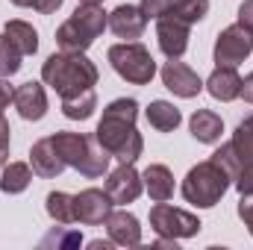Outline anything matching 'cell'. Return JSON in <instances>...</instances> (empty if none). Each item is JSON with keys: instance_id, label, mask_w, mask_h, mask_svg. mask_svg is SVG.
Wrapping results in <instances>:
<instances>
[{"instance_id": "277c9868", "label": "cell", "mask_w": 253, "mask_h": 250, "mask_svg": "<svg viewBox=\"0 0 253 250\" xmlns=\"http://www.w3.org/2000/svg\"><path fill=\"white\" fill-rule=\"evenodd\" d=\"M106 27H109V15L103 12V6L80 3L77 12L56 30V44L59 50H68V53H85Z\"/></svg>"}, {"instance_id": "8992f818", "label": "cell", "mask_w": 253, "mask_h": 250, "mask_svg": "<svg viewBox=\"0 0 253 250\" xmlns=\"http://www.w3.org/2000/svg\"><path fill=\"white\" fill-rule=\"evenodd\" d=\"M109 65L112 71L132 83V85H147L153 77H156V62L150 56V50L141 44V42H121V44H112L109 47Z\"/></svg>"}, {"instance_id": "8fae6325", "label": "cell", "mask_w": 253, "mask_h": 250, "mask_svg": "<svg viewBox=\"0 0 253 250\" xmlns=\"http://www.w3.org/2000/svg\"><path fill=\"white\" fill-rule=\"evenodd\" d=\"M106 194L115 206H126V203H135L138 194L144 191V183H141V174L132 168V165H118L109 177H106Z\"/></svg>"}, {"instance_id": "4316f807", "label": "cell", "mask_w": 253, "mask_h": 250, "mask_svg": "<svg viewBox=\"0 0 253 250\" xmlns=\"http://www.w3.org/2000/svg\"><path fill=\"white\" fill-rule=\"evenodd\" d=\"M21 59H24V53L12 44V39L6 36V33H0V77H15L18 71H21Z\"/></svg>"}, {"instance_id": "7a4b0ae2", "label": "cell", "mask_w": 253, "mask_h": 250, "mask_svg": "<svg viewBox=\"0 0 253 250\" xmlns=\"http://www.w3.org/2000/svg\"><path fill=\"white\" fill-rule=\"evenodd\" d=\"M97 80H100V71L85 53L59 50V53L47 56L42 65V83L50 85L59 97H71L85 88H94Z\"/></svg>"}, {"instance_id": "603a6c76", "label": "cell", "mask_w": 253, "mask_h": 250, "mask_svg": "<svg viewBox=\"0 0 253 250\" xmlns=\"http://www.w3.org/2000/svg\"><path fill=\"white\" fill-rule=\"evenodd\" d=\"M97 109V94L94 88H85L80 94H71V97H62V115L71 118V121H88Z\"/></svg>"}, {"instance_id": "ab89813d", "label": "cell", "mask_w": 253, "mask_h": 250, "mask_svg": "<svg viewBox=\"0 0 253 250\" xmlns=\"http://www.w3.org/2000/svg\"><path fill=\"white\" fill-rule=\"evenodd\" d=\"M6 162H9V156H3V153H0V168H3Z\"/></svg>"}, {"instance_id": "e0dca14e", "label": "cell", "mask_w": 253, "mask_h": 250, "mask_svg": "<svg viewBox=\"0 0 253 250\" xmlns=\"http://www.w3.org/2000/svg\"><path fill=\"white\" fill-rule=\"evenodd\" d=\"M203 85H206V91H209L215 100H221V103H230V100L242 97V77L236 74V68H227V65H218V68L209 74V80H206Z\"/></svg>"}, {"instance_id": "d6a6232c", "label": "cell", "mask_w": 253, "mask_h": 250, "mask_svg": "<svg viewBox=\"0 0 253 250\" xmlns=\"http://www.w3.org/2000/svg\"><path fill=\"white\" fill-rule=\"evenodd\" d=\"M233 186L239 188L242 194H245V191H253V165H242V171L236 174Z\"/></svg>"}, {"instance_id": "2e32d148", "label": "cell", "mask_w": 253, "mask_h": 250, "mask_svg": "<svg viewBox=\"0 0 253 250\" xmlns=\"http://www.w3.org/2000/svg\"><path fill=\"white\" fill-rule=\"evenodd\" d=\"M106 224V233H109V239L118 245V248H138L141 245V224H138V218L132 215V212H109V218L103 221Z\"/></svg>"}, {"instance_id": "8d00e7d4", "label": "cell", "mask_w": 253, "mask_h": 250, "mask_svg": "<svg viewBox=\"0 0 253 250\" xmlns=\"http://www.w3.org/2000/svg\"><path fill=\"white\" fill-rule=\"evenodd\" d=\"M242 97H245L248 103H253V71L242 80Z\"/></svg>"}, {"instance_id": "44dd1931", "label": "cell", "mask_w": 253, "mask_h": 250, "mask_svg": "<svg viewBox=\"0 0 253 250\" xmlns=\"http://www.w3.org/2000/svg\"><path fill=\"white\" fill-rule=\"evenodd\" d=\"M33 168L27 162H6L3 165V174H0V191L3 194H21L27 191L33 183Z\"/></svg>"}, {"instance_id": "d590c367", "label": "cell", "mask_w": 253, "mask_h": 250, "mask_svg": "<svg viewBox=\"0 0 253 250\" xmlns=\"http://www.w3.org/2000/svg\"><path fill=\"white\" fill-rule=\"evenodd\" d=\"M9 138H12V129H9V121L0 115V153L9 156Z\"/></svg>"}, {"instance_id": "cb8c5ba5", "label": "cell", "mask_w": 253, "mask_h": 250, "mask_svg": "<svg viewBox=\"0 0 253 250\" xmlns=\"http://www.w3.org/2000/svg\"><path fill=\"white\" fill-rule=\"evenodd\" d=\"M44 209L56 224H74L77 221V206H74V194L68 191H50L44 197Z\"/></svg>"}, {"instance_id": "5b68a950", "label": "cell", "mask_w": 253, "mask_h": 250, "mask_svg": "<svg viewBox=\"0 0 253 250\" xmlns=\"http://www.w3.org/2000/svg\"><path fill=\"white\" fill-rule=\"evenodd\" d=\"M233 186V180L212 162H197L194 168H189L186 180H183V197L191 206H200V209H212L215 203H221V197L227 194V188Z\"/></svg>"}, {"instance_id": "f546056e", "label": "cell", "mask_w": 253, "mask_h": 250, "mask_svg": "<svg viewBox=\"0 0 253 250\" xmlns=\"http://www.w3.org/2000/svg\"><path fill=\"white\" fill-rule=\"evenodd\" d=\"M138 9H141L144 18L150 21V18H162V15H168V12L174 9V0H141Z\"/></svg>"}, {"instance_id": "484cf974", "label": "cell", "mask_w": 253, "mask_h": 250, "mask_svg": "<svg viewBox=\"0 0 253 250\" xmlns=\"http://www.w3.org/2000/svg\"><path fill=\"white\" fill-rule=\"evenodd\" d=\"M230 144H233V150H236V156H239L242 165H253V115H248L245 121H239Z\"/></svg>"}, {"instance_id": "d4e9b609", "label": "cell", "mask_w": 253, "mask_h": 250, "mask_svg": "<svg viewBox=\"0 0 253 250\" xmlns=\"http://www.w3.org/2000/svg\"><path fill=\"white\" fill-rule=\"evenodd\" d=\"M83 245V236H80V230H74V227H50L47 233H44V239L39 242V248L42 250H77Z\"/></svg>"}, {"instance_id": "83f0119b", "label": "cell", "mask_w": 253, "mask_h": 250, "mask_svg": "<svg viewBox=\"0 0 253 250\" xmlns=\"http://www.w3.org/2000/svg\"><path fill=\"white\" fill-rule=\"evenodd\" d=\"M177 18H183L186 24H197L209 15V0H174V9H171Z\"/></svg>"}, {"instance_id": "30bf717a", "label": "cell", "mask_w": 253, "mask_h": 250, "mask_svg": "<svg viewBox=\"0 0 253 250\" xmlns=\"http://www.w3.org/2000/svg\"><path fill=\"white\" fill-rule=\"evenodd\" d=\"M74 206H77V221L85 227H97L109 218L112 212V200L106 194V188H83L80 194H74Z\"/></svg>"}, {"instance_id": "4fadbf2b", "label": "cell", "mask_w": 253, "mask_h": 250, "mask_svg": "<svg viewBox=\"0 0 253 250\" xmlns=\"http://www.w3.org/2000/svg\"><path fill=\"white\" fill-rule=\"evenodd\" d=\"M12 103H15V109L24 121H42L47 115V91H44L42 83L30 80V83L18 85L15 94H12Z\"/></svg>"}, {"instance_id": "ffe728a7", "label": "cell", "mask_w": 253, "mask_h": 250, "mask_svg": "<svg viewBox=\"0 0 253 250\" xmlns=\"http://www.w3.org/2000/svg\"><path fill=\"white\" fill-rule=\"evenodd\" d=\"M144 115H147V124L153 126L156 132H174L177 126L183 124L180 109H177L174 103H168V100H153V103L144 109Z\"/></svg>"}, {"instance_id": "d6986e66", "label": "cell", "mask_w": 253, "mask_h": 250, "mask_svg": "<svg viewBox=\"0 0 253 250\" xmlns=\"http://www.w3.org/2000/svg\"><path fill=\"white\" fill-rule=\"evenodd\" d=\"M189 129L200 144H215V141H221L224 121H221V115L212 112V109H197L189 118Z\"/></svg>"}, {"instance_id": "74e56055", "label": "cell", "mask_w": 253, "mask_h": 250, "mask_svg": "<svg viewBox=\"0 0 253 250\" xmlns=\"http://www.w3.org/2000/svg\"><path fill=\"white\" fill-rule=\"evenodd\" d=\"M112 245H115L112 239H106V242H103V239H94V242H88V248H91V250H112Z\"/></svg>"}, {"instance_id": "836d02e7", "label": "cell", "mask_w": 253, "mask_h": 250, "mask_svg": "<svg viewBox=\"0 0 253 250\" xmlns=\"http://www.w3.org/2000/svg\"><path fill=\"white\" fill-rule=\"evenodd\" d=\"M239 24L253 33V0H245V3L239 6Z\"/></svg>"}, {"instance_id": "52a82bcc", "label": "cell", "mask_w": 253, "mask_h": 250, "mask_svg": "<svg viewBox=\"0 0 253 250\" xmlns=\"http://www.w3.org/2000/svg\"><path fill=\"white\" fill-rule=\"evenodd\" d=\"M200 227L203 224H200L197 215L171 206L168 200H162V203H156L150 209V230L156 236H162V239H177V242L180 239H194L200 233Z\"/></svg>"}, {"instance_id": "7402d4cb", "label": "cell", "mask_w": 253, "mask_h": 250, "mask_svg": "<svg viewBox=\"0 0 253 250\" xmlns=\"http://www.w3.org/2000/svg\"><path fill=\"white\" fill-rule=\"evenodd\" d=\"M3 33L12 39V44L24 53V56H33L36 50H39V33H36V27L33 24H27V21H6V27H3Z\"/></svg>"}, {"instance_id": "ba28073f", "label": "cell", "mask_w": 253, "mask_h": 250, "mask_svg": "<svg viewBox=\"0 0 253 250\" xmlns=\"http://www.w3.org/2000/svg\"><path fill=\"white\" fill-rule=\"evenodd\" d=\"M251 53H253V33L251 30H245L239 21H236L233 27H227V30L218 33V39H215V50H212L215 65L236 68V65L245 62Z\"/></svg>"}, {"instance_id": "1f68e13d", "label": "cell", "mask_w": 253, "mask_h": 250, "mask_svg": "<svg viewBox=\"0 0 253 250\" xmlns=\"http://www.w3.org/2000/svg\"><path fill=\"white\" fill-rule=\"evenodd\" d=\"M239 218L245 221V227L253 230V191H245L239 200Z\"/></svg>"}, {"instance_id": "9c48e42d", "label": "cell", "mask_w": 253, "mask_h": 250, "mask_svg": "<svg viewBox=\"0 0 253 250\" xmlns=\"http://www.w3.org/2000/svg\"><path fill=\"white\" fill-rule=\"evenodd\" d=\"M191 24H186L183 18H177L174 12L156 18V39H159V50L168 59H180L189 50V39H191Z\"/></svg>"}, {"instance_id": "60d3db41", "label": "cell", "mask_w": 253, "mask_h": 250, "mask_svg": "<svg viewBox=\"0 0 253 250\" xmlns=\"http://www.w3.org/2000/svg\"><path fill=\"white\" fill-rule=\"evenodd\" d=\"M251 236H253V230H251Z\"/></svg>"}, {"instance_id": "6da1fadb", "label": "cell", "mask_w": 253, "mask_h": 250, "mask_svg": "<svg viewBox=\"0 0 253 250\" xmlns=\"http://www.w3.org/2000/svg\"><path fill=\"white\" fill-rule=\"evenodd\" d=\"M138 118V100L135 97H118L103 109V118L94 129L100 147L118 159V165H135V159L144 150V138L135 129Z\"/></svg>"}, {"instance_id": "f35d334b", "label": "cell", "mask_w": 253, "mask_h": 250, "mask_svg": "<svg viewBox=\"0 0 253 250\" xmlns=\"http://www.w3.org/2000/svg\"><path fill=\"white\" fill-rule=\"evenodd\" d=\"M80 3H85V6H100L103 0H80Z\"/></svg>"}, {"instance_id": "e575fe53", "label": "cell", "mask_w": 253, "mask_h": 250, "mask_svg": "<svg viewBox=\"0 0 253 250\" xmlns=\"http://www.w3.org/2000/svg\"><path fill=\"white\" fill-rule=\"evenodd\" d=\"M12 94H15V88L9 85V80H6V77H0V115H3V109L12 103Z\"/></svg>"}, {"instance_id": "4dcf8cb0", "label": "cell", "mask_w": 253, "mask_h": 250, "mask_svg": "<svg viewBox=\"0 0 253 250\" xmlns=\"http://www.w3.org/2000/svg\"><path fill=\"white\" fill-rule=\"evenodd\" d=\"M9 3L12 6H21V9H36L42 15H53L62 6V0H9Z\"/></svg>"}, {"instance_id": "ac0fdd59", "label": "cell", "mask_w": 253, "mask_h": 250, "mask_svg": "<svg viewBox=\"0 0 253 250\" xmlns=\"http://www.w3.org/2000/svg\"><path fill=\"white\" fill-rule=\"evenodd\" d=\"M141 183H144V191L150 194L153 203H162V200L174 197V174H171L168 165H147L144 174H141Z\"/></svg>"}, {"instance_id": "9a60e30c", "label": "cell", "mask_w": 253, "mask_h": 250, "mask_svg": "<svg viewBox=\"0 0 253 250\" xmlns=\"http://www.w3.org/2000/svg\"><path fill=\"white\" fill-rule=\"evenodd\" d=\"M30 162H33V171L39 174V177H44V180H53V177H59L65 168V159L62 153L56 150V144H53V138L47 135V138H39L33 147H30Z\"/></svg>"}, {"instance_id": "7c38bea8", "label": "cell", "mask_w": 253, "mask_h": 250, "mask_svg": "<svg viewBox=\"0 0 253 250\" xmlns=\"http://www.w3.org/2000/svg\"><path fill=\"white\" fill-rule=\"evenodd\" d=\"M162 85H165L171 94L183 97V100H191V97H197V94L203 91V80H200L186 62H180V59L165 62V68H162Z\"/></svg>"}, {"instance_id": "f1b7e54d", "label": "cell", "mask_w": 253, "mask_h": 250, "mask_svg": "<svg viewBox=\"0 0 253 250\" xmlns=\"http://www.w3.org/2000/svg\"><path fill=\"white\" fill-rule=\"evenodd\" d=\"M209 159H212V162H215L227 177H230V180H236V174H239L242 162H239V156H236V150H233V144H230V141H227V144H221Z\"/></svg>"}, {"instance_id": "5bb4252c", "label": "cell", "mask_w": 253, "mask_h": 250, "mask_svg": "<svg viewBox=\"0 0 253 250\" xmlns=\"http://www.w3.org/2000/svg\"><path fill=\"white\" fill-rule=\"evenodd\" d=\"M144 27H147V18H144V12H141L138 6H132V3H121V6H115V9L109 12V30H112L118 39L135 42V39H141Z\"/></svg>"}, {"instance_id": "3957f363", "label": "cell", "mask_w": 253, "mask_h": 250, "mask_svg": "<svg viewBox=\"0 0 253 250\" xmlns=\"http://www.w3.org/2000/svg\"><path fill=\"white\" fill-rule=\"evenodd\" d=\"M56 150L62 153L65 165L80 171L85 180H97L109 171V153L100 147L97 135H83V132H53L50 135Z\"/></svg>"}]
</instances>
